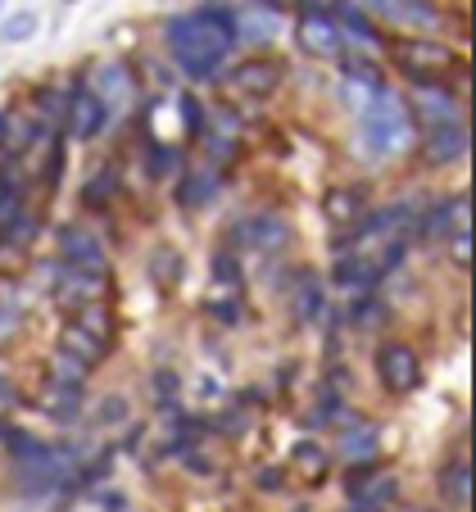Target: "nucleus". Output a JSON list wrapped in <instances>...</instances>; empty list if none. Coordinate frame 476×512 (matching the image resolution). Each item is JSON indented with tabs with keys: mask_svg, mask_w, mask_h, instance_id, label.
<instances>
[{
	"mask_svg": "<svg viewBox=\"0 0 476 512\" xmlns=\"http://www.w3.org/2000/svg\"><path fill=\"white\" fill-rule=\"evenodd\" d=\"M168 46L173 50H191V55H218L227 59L236 46V23L227 10H218V5H209V10L191 14V19H173L164 28Z\"/></svg>",
	"mask_w": 476,
	"mask_h": 512,
	"instance_id": "obj_1",
	"label": "nucleus"
},
{
	"mask_svg": "<svg viewBox=\"0 0 476 512\" xmlns=\"http://www.w3.org/2000/svg\"><path fill=\"white\" fill-rule=\"evenodd\" d=\"M359 114H363V145H368L372 155H390V150H399V141H404V132H408V109L395 91L390 87L372 91L368 105H363Z\"/></svg>",
	"mask_w": 476,
	"mask_h": 512,
	"instance_id": "obj_2",
	"label": "nucleus"
},
{
	"mask_svg": "<svg viewBox=\"0 0 476 512\" xmlns=\"http://www.w3.org/2000/svg\"><path fill=\"white\" fill-rule=\"evenodd\" d=\"M377 377L390 395H408V390H418V381H422V363L408 345L390 340V345L377 349Z\"/></svg>",
	"mask_w": 476,
	"mask_h": 512,
	"instance_id": "obj_3",
	"label": "nucleus"
},
{
	"mask_svg": "<svg viewBox=\"0 0 476 512\" xmlns=\"http://www.w3.org/2000/svg\"><path fill=\"white\" fill-rule=\"evenodd\" d=\"M395 55L413 82H436V73L454 68V50L440 46V41H399Z\"/></svg>",
	"mask_w": 476,
	"mask_h": 512,
	"instance_id": "obj_4",
	"label": "nucleus"
},
{
	"mask_svg": "<svg viewBox=\"0 0 476 512\" xmlns=\"http://www.w3.org/2000/svg\"><path fill=\"white\" fill-rule=\"evenodd\" d=\"M467 155V127L454 123V118H440V123H427L422 132V159L431 168H445V164H458Z\"/></svg>",
	"mask_w": 476,
	"mask_h": 512,
	"instance_id": "obj_5",
	"label": "nucleus"
},
{
	"mask_svg": "<svg viewBox=\"0 0 476 512\" xmlns=\"http://www.w3.org/2000/svg\"><path fill=\"white\" fill-rule=\"evenodd\" d=\"M304 10V19H300V28H295V41H300V50L304 55H313V59H336L340 55V32H336V23L327 19V14L318 10V5H300Z\"/></svg>",
	"mask_w": 476,
	"mask_h": 512,
	"instance_id": "obj_6",
	"label": "nucleus"
},
{
	"mask_svg": "<svg viewBox=\"0 0 476 512\" xmlns=\"http://www.w3.org/2000/svg\"><path fill=\"white\" fill-rule=\"evenodd\" d=\"M286 223L277 218V213H254V218H241V223L232 227V245H245V250H282L286 245Z\"/></svg>",
	"mask_w": 476,
	"mask_h": 512,
	"instance_id": "obj_7",
	"label": "nucleus"
},
{
	"mask_svg": "<svg viewBox=\"0 0 476 512\" xmlns=\"http://www.w3.org/2000/svg\"><path fill=\"white\" fill-rule=\"evenodd\" d=\"M282 78H286L282 59H245L241 68H232V91H241V96H272L282 87Z\"/></svg>",
	"mask_w": 476,
	"mask_h": 512,
	"instance_id": "obj_8",
	"label": "nucleus"
},
{
	"mask_svg": "<svg viewBox=\"0 0 476 512\" xmlns=\"http://www.w3.org/2000/svg\"><path fill=\"white\" fill-rule=\"evenodd\" d=\"M59 295L73 304H87L109 295V268H78V263H64L59 268Z\"/></svg>",
	"mask_w": 476,
	"mask_h": 512,
	"instance_id": "obj_9",
	"label": "nucleus"
},
{
	"mask_svg": "<svg viewBox=\"0 0 476 512\" xmlns=\"http://www.w3.org/2000/svg\"><path fill=\"white\" fill-rule=\"evenodd\" d=\"M105 114H109V105L96 96V91H73V100L64 105L68 132L78 136V141H91V136L105 127Z\"/></svg>",
	"mask_w": 476,
	"mask_h": 512,
	"instance_id": "obj_10",
	"label": "nucleus"
},
{
	"mask_svg": "<svg viewBox=\"0 0 476 512\" xmlns=\"http://www.w3.org/2000/svg\"><path fill=\"white\" fill-rule=\"evenodd\" d=\"M340 458L345 463H377V426L368 417H345L340 422Z\"/></svg>",
	"mask_w": 476,
	"mask_h": 512,
	"instance_id": "obj_11",
	"label": "nucleus"
},
{
	"mask_svg": "<svg viewBox=\"0 0 476 512\" xmlns=\"http://www.w3.org/2000/svg\"><path fill=\"white\" fill-rule=\"evenodd\" d=\"M59 259L78 263V268H105L100 241L91 232H82V227H64V232H59Z\"/></svg>",
	"mask_w": 476,
	"mask_h": 512,
	"instance_id": "obj_12",
	"label": "nucleus"
},
{
	"mask_svg": "<svg viewBox=\"0 0 476 512\" xmlns=\"http://www.w3.org/2000/svg\"><path fill=\"white\" fill-rule=\"evenodd\" d=\"M96 91L105 105H123L127 96L136 91V78H132V64H123V59H114V64H100L96 68Z\"/></svg>",
	"mask_w": 476,
	"mask_h": 512,
	"instance_id": "obj_13",
	"label": "nucleus"
},
{
	"mask_svg": "<svg viewBox=\"0 0 476 512\" xmlns=\"http://www.w3.org/2000/svg\"><path fill=\"white\" fill-rule=\"evenodd\" d=\"M218 186H223L218 168H195V173H186L182 186H177V204H182V209H204V204L218 195Z\"/></svg>",
	"mask_w": 476,
	"mask_h": 512,
	"instance_id": "obj_14",
	"label": "nucleus"
},
{
	"mask_svg": "<svg viewBox=\"0 0 476 512\" xmlns=\"http://www.w3.org/2000/svg\"><path fill=\"white\" fill-rule=\"evenodd\" d=\"M59 349L78 354L82 363H100V358L109 354V340H105V336H96L91 327H82V322H68V327L59 331Z\"/></svg>",
	"mask_w": 476,
	"mask_h": 512,
	"instance_id": "obj_15",
	"label": "nucleus"
},
{
	"mask_svg": "<svg viewBox=\"0 0 476 512\" xmlns=\"http://www.w3.org/2000/svg\"><path fill=\"white\" fill-rule=\"evenodd\" d=\"M291 313L300 322H313L322 313V277H318V272H295V281H291Z\"/></svg>",
	"mask_w": 476,
	"mask_h": 512,
	"instance_id": "obj_16",
	"label": "nucleus"
},
{
	"mask_svg": "<svg viewBox=\"0 0 476 512\" xmlns=\"http://www.w3.org/2000/svg\"><path fill=\"white\" fill-rule=\"evenodd\" d=\"M413 109H418L422 123H440V118H454V96H449V87H440V82H418V100H413Z\"/></svg>",
	"mask_w": 476,
	"mask_h": 512,
	"instance_id": "obj_17",
	"label": "nucleus"
},
{
	"mask_svg": "<svg viewBox=\"0 0 476 512\" xmlns=\"http://www.w3.org/2000/svg\"><path fill=\"white\" fill-rule=\"evenodd\" d=\"M440 499L449 508H467V499H472V467H467V458H454L440 472Z\"/></svg>",
	"mask_w": 476,
	"mask_h": 512,
	"instance_id": "obj_18",
	"label": "nucleus"
},
{
	"mask_svg": "<svg viewBox=\"0 0 476 512\" xmlns=\"http://www.w3.org/2000/svg\"><path fill=\"white\" fill-rule=\"evenodd\" d=\"M232 23H236V37H245V41H268V37H277V10H263V5H250V10H241V14H232Z\"/></svg>",
	"mask_w": 476,
	"mask_h": 512,
	"instance_id": "obj_19",
	"label": "nucleus"
},
{
	"mask_svg": "<svg viewBox=\"0 0 476 512\" xmlns=\"http://www.w3.org/2000/svg\"><path fill=\"white\" fill-rule=\"evenodd\" d=\"M322 213H327V218H331L336 227L359 223V218H363V191L336 186V191H327V200H322Z\"/></svg>",
	"mask_w": 476,
	"mask_h": 512,
	"instance_id": "obj_20",
	"label": "nucleus"
},
{
	"mask_svg": "<svg viewBox=\"0 0 476 512\" xmlns=\"http://www.w3.org/2000/svg\"><path fill=\"white\" fill-rule=\"evenodd\" d=\"M395 490H399V481H395V476H390V472H386V476H381V472H372L368 481H363L359 490L350 494V508H359V512L381 508V503H390V499H395Z\"/></svg>",
	"mask_w": 476,
	"mask_h": 512,
	"instance_id": "obj_21",
	"label": "nucleus"
},
{
	"mask_svg": "<svg viewBox=\"0 0 476 512\" xmlns=\"http://www.w3.org/2000/svg\"><path fill=\"white\" fill-rule=\"evenodd\" d=\"M78 404H82V386H73V381H50L46 395H41V408H46L50 417H78Z\"/></svg>",
	"mask_w": 476,
	"mask_h": 512,
	"instance_id": "obj_22",
	"label": "nucleus"
},
{
	"mask_svg": "<svg viewBox=\"0 0 476 512\" xmlns=\"http://www.w3.org/2000/svg\"><path fill=\"white\" fill-rule=\"evenodd\" d=\"M381 281V268L368 259H340L336 268V286L340 290H354V295H363V290H372Z\"/></svg>",
	"mask_w": 476,
	"mask_h": 512,
	"instance_id": "obj_23",
	"label": "nucleus"
},
{
	"mask_svg": "<svg viewBox=\"0 0 476 512\" xmlns=\"http://www.w3.org/2000/svg\"><path fill=\"white\" fill-rule=\"evenodd\" d=\"M150 281L164 290H173L177 281H182V254H177L173 245H155V250H150Z\"/></svg>",
	"mask_w": 476,
	"mask_h": 512,
	"instance_id": "obj_24",
	"label": "nucleus"
},
{
	"mask_svg": "<svg viewBox=\"0 0 476 512\" xmlns=\"http://www.w3.org/2000/svg\"><path fill=\"white\" fill-rule=\"evenodd\" d=\"M340 73H345V82H359V87H368V91L386 87L381 68L372 64V59H363V55H340Z\"/></svg>",
	"mask_w": 476,
	"mask_h": 512,
	"instance_id": "obj_25",
	"label": "nucleus"
},
{
	"mask_svg": "<svg viewBox=\"0 0 476 512\" xmlns=\"http://www.w3.org/2000/svg\"><path fill=\"white\" fill-rule=\"evenodd\" d=\"M454 218H467V200H440L436 209H431L427 218H422V223H418V236H422V241H427V236L445 232V227L454 223Z\"/></svg>",
	"mask_w": 476,
	"mask_h": 512,
	"instance_id": "obj_26",
	"label": "nucleus"
},
{
	"mask_svg": "<svg viewBox=\"0 0 476 512\" xmlns=\"http://www.w3.org/2000/svg\"><path fill=\"white\" fill-rule=\"evenodd\" d=\"M291 463L304 481H322V476H327V454H322L318 445H309V440H300V445L291 449Z\"/></svg>",
	"mask_w": 476,
	"mask_h": 512,
	"instance_id": "obj_27",
	"label": "nucleus"
},
{
	"mask_svg": "<svg viewBox=\"0 0 476 512\" xmlns=\"http://www.w3.org/2000/svg\"><path fill=\"white\" fill-rule=\"evenodd\" d=\"M0 440H5V449H10L14 458H41L50 445H41L37 435H28V431H14V426H5L0 422Z\"/></svg>",
	"mask_w": 476,
	"mask_h": 512,
	"instance_id": "obj_28",
	"label": "nucleus"
},
{
	"mask_svg": "<svg viewBox=\"0 0 476 512\" xmlns=\"http://www.w3.org/2000/svg\"><path fill=\"white\" fill-rule=\"evenodd\" d=\"M173 55H177V68H182L186 78H195V82L214 78L218 68H223V59H218V55H191V50H173Z\"/></svg>",
	"mask_w": 476,
	"mask_h": 512,
	"instance_id": "obj_29",
	"label": "nucleus"
},
{
	"mask_svg": "<svg viewBox=\"0 0 476 512\" xmlns=\"http://www.w3.org/2000/svg\"><path fill=\"white\" fill-rule=\"evenodd\" d=\"M32 232H37V218H32V213H23V204L10 213V218H5V223H0V241H14V245H28Z\"/></svg>",
	"mask_w": 476,
	"mask_h": 512,
	"instance_id": "obj_30",
	"label": "nucleus"
},
{
	"mask_svg": "<svg viewBox=\"0 0 476 512\" xmlns=\"http://www.w3.org/2000/svg\"><path fill=\"white\" fill-rule=\"evenodd\" d=\"M50 368H55L59 381H73V386H82V381H87V368H91V363H82L78 354H68V349L55 345V354H50Z\"/></svg>",
	"mask_w": 476,
	"mask_h": 512,
	"instance_id": "obj_31",
	"label": "nucleus"
},
{
	"mask_svg": "<svg viewBox=\"0 0 476 512\" xmlns=\"http://www.w3.org/2000/svg\"><path fill=\"white\" fill-rule=\"evenodd\" d=\"M204 313H214L218 322H236V318H241V295H227V290H209V295H204Z\"/></svg>",
	"mask_w": 476,
	"mask_h": 512,
	"instance_id": "obj_32",
	"label": "nucleus"
},
{
	"mask_svg": "<svg viewBox=\"0 0 476 512\" xmlns=\"http://www.w3.org/2000/svg\"><path fill=\"white\" fill-rule=\"evenodd\" d=\"M377 322H386V304H381V300H372L368 290H363V300L350 309V327L368 331V327H377Z\"/></svg>",
	"mask_w": 476,
	"mask_h": 512,
	"instance_id": "obj_33",
	"label": "nucleus"
},
{
	"mask_svg": "<svg viewBox=\"0 0 476 512\" xmlns=\"http://www.w3.org/2000/svg\"><path fill=\"white\" fill-rule=\"evenodd\" d=\"M336 19L345 23V28H350L359 41H377V32H372V23L363 19V10H359V5H350V0H336Z\"/></svg>",
	"mask_w": 476,
	"mask_h": 512,
	"instance_id": "obj_34",
	"label": "nucleus"
},
{
	"mask_svg": "<svg viewBox=\"0 0 476 512\" xmlns=\"http://www.w3.org/2000/svg\"><path fill=\"white\" fill-rule=\"evenodd\" d=\"M73 322H82V327H91V331H96V336L114 340V318H109V309H100L96 300H87V304H82V309H78V318H73Z\"/></svg>",
	"mask_w": 476,
	"mask_h": 512,
	"instance_id": "obj_35",
	"label": "nucleus"
},
{
	"mask_svg": "<svg viewBox=\"0 0 476 512\" xmlns=\"http://www.w3.org/2000/svg\"><path fill=\"white\" fill-rule=\"evenodd\" d=\"M209 272H214L218 286H241V259H236L232 250H218L214 259H209Z\"/></svg>",
	"mask_w": 476,
	"mask_h": 512,
	"instance_id": "obj_36",
	"label": "nucleus"
},
{
	"mask_svg": "<svg viewBox=\"0 0 476 512\" xmlns=\"http://www.w3.org/2000/svg\"><path fill=\"white\" fill-rule=\"evenodd\" d=\"M114 186H118V173H114V168H105L100 177H91V182L82 186V204H91V209H96V204H105L109 195H114Z\"/></svg>",
	"mask_w": 476,
	"mask_h": 512,
	"instance_id": "obj_37",
	"label": "nucleus"
},
{
	"mask_svg": "<svg viewBox=\"0 0 476 512\" xmlns=\"http://www.w3.org/2000/svg\"><path fill=\"white\" fill-rule=\"evenodd\" d=\"M32 105H37V114L46 118V123H59V118H64V105H68V100L59 96L55 87H41V91H32Z\"/></svg>",
	"mask_w": 476,
	"mask_h": 512,
	"instance_id": "obj_38",
	"label": "nucleus"
},
{
	"mask_svg": "<svg viewBox=\"0 0 476 512\" xmlns=\"http://www.w3.org/2000/svg\"><path fill=\"white\" fill-rule=\"evenodd\" d=\"M32 32H37V19H32V14H14V19L0 28V41H28Z\"/></svg>",
	"mask_w": 476,
	"mask_h": 512,
	"instance_id": "obj_39",
	"label": "nucleus"
},
{
	"mask_svg": "<svg viewBox=\"0 0 476 512\" xmlns=\"http://www.w3.org/2000/svg\"><path fill=\"white\" fill-rule=\"evenodd\" d=\"M150 177H164V173H173V164H177V150H164V145H150Z\"/></svg>",
	"mask_w": 476,
	"mask_h": 512,
	"instance_id": "obj_40",
	"label": "nucleus"
},
{
	"mask_svg": "<svg viewBox=\"0 0 476 512\" xmlns=\"http://www.w3.org/2000/svg\"><path fill=\"white\" fill-rule=\"evenodd\" d=\"M123 417H127V404H123V399H105V404L96 408V422H105V426L123 422Z\"/></svg>",
	"mask_w": 476,
	"mask_h": 512,
	"instance_id": "obj_41",
	"label": "nucleus"
},
{
	"mask_svg": "<svg viewBox=\"0 0 476 512\" xmlns=\"http://www.w3.org/2000/svg\"><path fill=\"white\" fill-rule=\"evenodd\" d=\"M182 114H186V132L200 136L204 132V118H200V105H195V96H182Z\"/></svg>",
	"mask_w": 476,
	"mask_h": 512,
	"instance_id": "obj_42",
	"label": "nucleus"
},
{
	"mask_svg": "<svg viewBox=\"0 0 476 512\" xmlns=\"http://www.w3.org/2000/svg\"><path fill=\"white\" fill-rule=\"evenodd\" d=\"M109 467H114V463H109V454H96V463H91V467H87V472H82V476H78V485H91V481H105V476H109Z\"/></svg>",
	"mask_w": 476,
	"mask_h": 512,
	"instance_id": "obj_43",
	"label": "nucleus"
},
{
	"mask_svg": "<svg viewBox=\"0 0 476 512\" xmlns=\"http://www.w3.org/2000/svg\"><path fill=\"white\" fill-rule=\"evenodd\" d=\"M368 96H372V91H368V87H359V82H345V105H350V109H354V114H359V109H363V105H368Z\"/></svg>",
	"mask_w": 476,
	"mask_h": 512,
	"instance_id": "obj_44",
	"label": "nucleus"
},
{
	"mask_svg": "<svg viewBox=\"0 0 476 512\" xmlns=\"http://www.w3.org/2000/svg\"><path fill=\"white\" fill-rule=\"evenodd\" d=\"M182 458H186V472H195V476H209V472H214V463H209V458H200L191 445L182 449Z\"/></svg>",
	"mask_w": 476,
	"mask_h": 512,
	"instance_id": "obj_45",
	"label": "nucleus"
},
{
	"mask_svg": "<svg viewBox=\"0 0 476 512\" xmlns=\"http://www.w3.org/2000/svg\"><path fill=\"white\" fill-rule=\"evenodd\" d=\"M155 399H177V377L173 372H155Z\"/></svg>",
	"mask_w": 476,
	"mask_h": 512,
	"instance_id": "obj_46",
	"label": "nucleus"
},
{
	"mask_svg": "<svg viewBox=\"0 0 476 512\" xmlns=\"http://www.w3.org/2000/svg\"><path fill=\"white\" fill-rule=\"evenodd\" d=\"M454 259H458V268H467V263H472V236H467V227L454 236Z\"/></svg>",
	"mask_w": 476,
	"mask_h": 512,
	"instance_id": "obj_47",
	"label": "nucleus"
},
{
	"mask_svg": "<svg viewBox=\"0 0 476 512\" xmlns=\"http://www.w3.org/2000/svg\"><path fill=\"white\" fill-rule=\"evenodd\" d=\"M19 209V195H14V186L10 182H0V223L10 218V213Z\"/></svg>",
	"mask_w": 476,
	"mask_h": 512,
	"instance_id": "obj_48",
	"label": "nucleus"
},
{
	"mask_svg": "<svg viewBox=\"0 0 476 512\" xmlns=\"http://www.w3.org/2000/svg\"><path fill=\"white\" fill-rule=\"evenodd\" d=\"M14 263H23V245H14V241H0V272H5V268H14Z\"/></svg>",
	"mask_w": 476,
	"mask_h": 512,
	"instance_id": "obj_49",
	"label": "nucleus"
},
{
	"mask_svg": "<svg viewBox=\"0 0 476 512\" xmlns=\"http://www.w3.org/2000/svg\"><path fill=\"white\" fill-rule=\"evenodd\" d=\"M282 485H286V476L277 467H263L259 472V490H282Z\"/></svg>",
	"mask_w": 476,
	"mask_h": 512,
	"instance_id": "obj_50",
	"label": "nucleus"
},
{
	"mask_svg": "<svg viewBox=\"0 0 476 512\" xmlns=\"http://www.w3.org/2000/svg\"><path fill=\"white\" fill-rule=\"evenodd\" d=\"M96 503H100V508H114V512H123V508H127V499H123L118 490H100V494H96Z\"/></svg>",
	"mask_w": 476,
	"mask_h": 512,
	"instance_id": "obj_51",
	"label": "nucleus"
},
{
	"mask_svg": "<svg viewBox=\"0 0 476 512\" xmlns=\"http://www.w3.org/2000/svg\"><path fill=\"white\" fill-rule=\"evenodd\" d=\"M19 327V313H10V309H0V340L10 336V331Z\"/></svg>",
	"mask_w": 476,
	"mask_h": 512,
	"instance_id": "obj_52",
	"label": "nucleus"
},
{
	"mask_svg": "<svg viewBox=\"0 0 476 512\" xmlns=\"http://www.w3.org/2000/svg\"><path fill=\"white\" fill-rule=\"evenodd\" d=\"M223 431H245V413H227L223 417Z\"/></svg>",
	"mask_w": 476,
	"mask_h": 512,
	"instance_id": "obj_53",
	"label": "nucleus"
},
{
	"mask_svg": "<svg viewBox=\"0 0 476 512\" xmlns=\"http://www.w3.org/2000/svg\"><path fill=\"white\" fill-rule=\"evenodd\" d=\"M272 10H291V5H309V0H268Z\"/></svg>",
	"mask_w": 476,
	"mask_h": 512,
	"instance_id": "obj_54",
	"label": "nucleus"
},
{
	"mask_svg": "<svg viewBox=\"0 0 476 512\" xmlns=\"http://www.w3.org/2000/svg\"><path fill=\"white\" fill-rule=\"evenodd\" d=\"M5 136H10V118L0 114V141H5Z\"/></svg>",
	"mask_w": 476,
	"mask_h": 512,
	"instance_id": "obj_55",
	"label": "nucleus"
},
{
	"mask_svg": "<svg viewBox=\"0 0 476 512\" xmlns=\"http://www.w3.org/2000/svg\"><path fill=\"white\" fill-rule=\"evenodd\" d=\"M399 5H404V0H399Z\"/></svg>",
	"mask_w": 476,
	"mask_h": 512,
	"instance_id": "obj_56",
	"label": "nucleus"
}]
</instances>
